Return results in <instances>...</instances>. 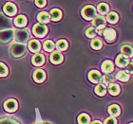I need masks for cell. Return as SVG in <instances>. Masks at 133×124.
Here are the masks:
<instances>
[{
  "instance_id": "8",
  "label": "cell",
  "mask_w": 133,
  "mask_h": 124,
  "mask_svg": "<svg viewBox=\"0 0 133 124\" xmlns=\"http://www.w3.org/2000/svg\"><path fill=\"white\" fill-rule=\"evenodd\" d=\"M89 80L91 81L92 83H100L101 80H102V75L100 74L98 71H95V70H92V71L89 72Z\"/></svg>"
},
{
  "instance_id": "13",
  "label": "cell",
  "mask_w": 133,
  "mask_h": 124,
  "mask_svg": "<svg viewBox=\"0 0 133 124\" xmlns=\"http://www.w3.org/2000/svg\"><path fill=\"white\" fill-rule=\"evenodd\" d=\"M116 63L121 67H124V66H127L128 63V59L127 56L125 55H119L116 58Z\"/></svg>"
},
{
  "instance_id": "23",
  "label": "cell",
  "mask_w": 133,
  "mask_h": 124,
  "mask_svg": "<svg viewBox=\"0 0 133 124\" xmlns=\"http://www.w3.org/2000/svg\"><path fill=\"white\" fill-rule=\"evenodd\" d=\"M78 123L79 124H89V118L86 114H82L78 118Z\"/></svg>"
},
{
  "instance_id": "6",
  "label": "cell",
  "mask_w": 133,
  "mask_h": 124,
  "mask_svg": "<svg viewBox=\"0 0 133 124\" xmlns=\"http://www.w3.org/2000/svg\"><path fill=\"white\" fill-rule=\"evenodd\" d=\"M11 28V21L9 18L0 13V31Z\"/></svg>"
},
{
  "instance_id": "26",
  "label": "cell",
  "mask_w": 133,
  "mask_h": 124,
  "mask_svg": "<svg viewBox=\"0 0 133 124\" xmlns=\"http://www.w3.org/2000/svg\"><path fill=\"white\" fill-rule=\"evenodd\" d=\"M95 92L100 95V96H103V95H105V92H107V88H105V85L104 84H99L97 85V87L95 88Z\"/></svg>"
},
{
  "instance_id": "32",
  "label": "cell",
  "mask_w": 133,
  "mask_h": 124,
  "mask_svg": "<svg viewBox=\"0 0 133 124\" xmlns=\"http://www.w3.org/2000/svg\"><path fill=\"white\" fill-rule=\"evenodd\" d=\"M8 74V68L4 63H0V77H4Z\"/></svg>"
},
{
  "instance_id": "34",
  "label": "cell",
  "mask_w": 133,
  "mask_h": 124,
  "mask_svg": "<svg viewBox=\"0 0 133 124\" xmlns=\"http://www.w3.org/2000/svg\"><path fill=\"white\" fill-rule=\"evenodd\" d=\"M86 34L88 37H93V36L96 34V31H95L94 28H89L86 31Z\"/></svg>"
},
{
  "instance_id": "5",
  "label": "cell",
  "mask_w": 133,
  "mask_h": 124,
  "mask_svg": "<svg viewBox=\"0 0 133 124\" xmlns=\"http://www.w3.org/2000/svg\"><path fill=\"white\" fill-rule=\"evenodd\" d=\"M33 33L34 35L39 36V37H43L44 35H46V33L48 31V28L46 26L41 25V24H36L34 27H33Z\"/></svg>"
},
{
  "instance_id": "37",
  "label": "cell",
  "mask_w": 133,
  "mask_h": 124,
  "mask_svg": "<svg viewBox=\"0 0 133 124\" xmlns=\"http://www.w3.org/2000/svg\"><path fill=\"white\" fill-rule=\"evenodd\" d=\"M36 5L38 6V7H40V8H42V7H44L45 5H46V1H36Z\"/></svg>"
},
{
  "instance_id": "30",
  "label": "cell",
  "mask_w": 133,
  "mask_h": 124,
  "mask_svg": "<svg viewBox=\"0 0 133 124\" xmlns=\"http://www.w3.org/2000/svg\"><path fill=\"white\" fill-rule=\"evenodd\" d=\"M44 48L47 51H51L54 48V44L51 41H46L44 43Z\"/></svg>"
},
{
  "instance_id": "28",
  "label": "cell",
  "mask_w": 133,
  "mask_h": 124,
  "mask_svg": "<svg viewBox=\"0 0 133 124\" xmlns=\"http://www.w3.org/2000/svg\"><path fill=\"white\" fill-rule=\"evenodd\" d=\"M57 48L59 50H65L68 47V43H66L65 40H60V41L57 42Z\"/></svg>"
},
{
  "instance_id": "29",
  "label": "cell",
  "mask_w": 133,
  "mask_h": 124,
  "mask_svg": "<svg viewBox=\"0 0 133 124\" xmlns=\"http://www.w3.org/2000/svg\"><path fill=\"white\" fill-rule=\"evenodd\" d=\"M108 20L110 23L114 24V23H116L117 21H118V15H117L115 12H110V13L108 15Z\"/></svg>"
},
{
  "instance_id": "10",
  "label": "cell",
  "mask_w": 133,
  "mask_h": 124,
  "mask_svg": "<svg viewBox=\"0 0 133 124\" xmlns=\"http://www.w3.org/2000/svg\"><path fill=\"white\" fill-rule=\"evenodd\" d=\"M4 11L8 15H14L16 12V7L15 5H14L12 3H7L5 6H4Z\"/></svg>"
},
{
  "instance_id": "12",
  "label": "cell",
  "mask_w": 133,
  "mask_h": 124,
  "mask_svg": "<svg viewBox=\"0 0 133 124\" xmlns=\"http://www.w3.org/2000/svg\"><path fill=\"white\" fill-rule=\"evenodd\" d=\"M104 35H105V39H107L108 42H111L115 39L116 32H115V31L112 30V28H107L105 31V32H104Z\"/></svg>"
},
{
  "instance_id": "39",
  "label": "cell",
  "mask_w": 133,
  "mask_h": 124,
  "mask_svg": "<svg viewBox=\"0 0 133 124\" xmlns=\"http://www.w3.org/2000/svg\"><path fill=\"white\" fill-rule=\"evenodd\" d=\"M92 124H103L102 122H100V121H94Z\"/></svg>"
},
{
  "instance_id": "27",
  "label": "cell",
  "mask_w": 133,
  "mask_h": 124,
  "mask_svg": "<svg viewBox=\"0 0 133 124\" xmlns=\"http://www.w3.org/2000/svg\"><path fill=\"white\" fill-rule=\"evenodd\" d=\"M98 11H99L100 13L105 14L108 11V6L105 3H101L99 6H98Z\"/></svg>"
},
{
  "instance_id": "31",
  "label": "cell",
  "mask_w": 133,
  "mask_h": 124,
  "mask_svg": "<svg viewBox=\"0 0 133 124\" xmlns=\"http://www.w3.org/2000/svg\"><path fill=\"white\" fill-rule=\"evenodd\" d=\"M91 47H92V48H94V49H100V48L102 47V42L100 41L99 39H95V40L92 41Z\"/></svg>"
},
{
  "instance_id": "16",
  "label": "cell",
  "mask_w": 133,
  "mask_h": 124,
  "mask_svg": "<svg viewBox=\"0 0 133 124\" xmlns=\"http://www.w3.org/2000/svg\"><path fill=\"white\" fill-rule=\"evenodd\" d=\"M50 61L52 62L53 63H60L63 61V56H62L61 53L53 52L51 54V57H50Z\"/></svg>"
},
{
  "instance_id": "24",
  "label": "cell",
  "mask_w": 133,
  "mask_h": 124,
  "mask_svg": "<svg viewBox=\"0 0 133 124\" xmlns=\"http://www.w3.org/2000/svg\"><path fill=\"white\" fill-rule=\"evenodd\" d=\"M117 79L120 81H122V82H127V81H128V79H129V75H128V73L124 72V71L118 72Z\"/></svg>"
},
{
  "instance_id": "18",
  "label": "cell",
  "mask_w": 133,
  "mask_h": 124,
  "mask_svg": "<svg viewBox=\"0 0 133 124\" xmlns=\"http://www.w3.org/2000/svg\"><path fill=\"white\" fill-rule=\"evenodd\" d=\"M62 16V12L60 10H57V9H53L52 11H50V17L51 19L54 20V21H57L61 18Z\"/></svg>"
},
{
  "instance_id": "17",
  "label": "cell",
  "mask_w": 133,
  "mask_h": 124,
  "mask_svg": "<svg viewBox=\"0 0 133 124\" xmlns=\"http://www.w3.org/2000/svg\"><path fill=\"white\" fill-rule=\"evenodd\" d=\"M14 23L17 27H24V26L27 25V18L24 15H20V16L16 17Z\"/></svg>"
},
{
  "instance_id": "9",
  "label": "cell",
  "mask_w": 133,
  "mask_h": 124,
  "mask_svg": "<svg viewBox=\"0 0 133 124\" xmlns=\"http://www.w3.org/2000/svg\"><path fill=\"white\" fill-rule=\"evenodd\" d=\"M6 110L9 112H14L17 109V102L14 99H9L5 102Z\"/></svg>"
},
{
  "instance_id": "38",
  "label": "cell",
  "mask_w": 133,
  "mask_h": 124,
  "mask_svg": "<svg viewBox=\"0 0 133 124\" xmlns=\"http://www.w3.org/2000/svg\"><path fill=\"white\" fill-rule=\"evenodd\" d=\"M127 69H128L129 72H132V63H128V65H127Z\"/></svg>"
},
{
  "instance_id": "11",
  "label": "cell",
  "mask_w": 133,
  "mask_h": 124,
  "mask_svg": "<svg viewBox=\"0 0 133 124\" xmlns=\"http://www.w3.org/2000/svg\"><path fill=\"white\" fill-rule=\"evenodd\" d=\"M45 78H46V74H45V72L41 69H38V70H36L34 72V74H33V79L36 81V82H38V83H41L43 81L45 80Z\"/></svg>"
},
{
  "instance_id": "20",
  "label": "cell",
  "mask_w": 133,
  "mask_h": 124,
  "mask_svg": "<svg viewBox=\"0 0 133 124\" xmlns=\"http://www.w3.org/2000/svg\"><path fill=\"white\" fill-rule=\"evenodd\" d=\"M122 52L123 55L125 56H132V47L129 45H125L122 47Z\"/></svg>"
},
{
  "instance_id": "21",
  "label": "cell",
  "mask_w": 133,
  "mask_h": 124,
  "mask_svg": "<svg viewBox=\"0 0 133 124\" xmlns=\"http://www.w3.org/2000/svg\"><path fill=\"white\" fill-rule=\"evenodd\" d=\"M108 91L111 95H118L120 93V87L115 83H112V84H109V87H108Z\"/></svg>"
},
{
  "instance_id": "7",
  "label": "cell",
  "mask_w": 133,
  "mask_h": 124,
  "mask_svg": "<svg viewBox=\"0 0 133 124\" xmlns=\"http://www.w3.org/2000/svg\"><path fill=\"white\" fill-rule=\"evenodd\" d=\"M93 26L99 30L100 33H102V31L105 27V19L102 16L95 17L94 20H93Z\"/></svg>"
},
{
  "instance_id": "14",
  "label": "cell",
  "mask_w": 133,
  "mask_h": 124,
  "mask_svg": "<svg viewBox=\"0 0 133 124\" xmlns=\"http://www.w3.org/2000/svg\"><path fill=\"white\" fill-rule=\"evenodd\" d=\"M113 63H111L110 61H105V63H103L102 64V70L105 73H110L113 71Z\"/></svg>"
},
{
  "instance_id": "25",
  "label": "cell",
  "mask_w": 133,
  "mask_h": 124,
  "mask_svg": "<svg viewBox=\"0 0 133 124\" xmlns=\"http://www.w3.org/2000/svg\"><path fill=\"white\" fill-rule=\"evenodd\" d=\"M108 112L112 116H118L120 114V109L117 105H111L110 107L108 108Z\"/></svg>"
},
{
  "instance_id": "36",
  "label": "cell",
  "mask_w": 133,
  "mask_h": 124,
  "mask_svg": "<svg viewBox=\"0 0 133 124\" xmlns=\"http://www.w3.org/2000/svg\"><path fill=\"white\" fill-rule=\"evenodd\" d=\"M105 124H116V119H114V118H108L105 120Z\"/></svg>"
},
{
  "instance_id": "15",
  "label": "cell",
  "mask_w": 133,
  "mask_h": 124,
  "mask_svg": "<svg viewBox=\"0 0 133 124\" xmlns=\"http://www.w3.org/2000/svg\"><path fill=\"white\" fill-rule=\"evenodd\" d=\"M45 58L42 54H35L32 58V63L34 65H41L44 63Z\"/></svg>"
},
{
  "instance_id": "2",
  "label": "cell",
  "mask_w": 133,
  "mask_h": 124,
  "mask_svg": "<svg viewBox=\"0 0 133 124\" xmlns=\"http://www.w3.org/2000/svg\"><path fill=\"white\" fill-rule=\"evenodd\" d=\"M14 31L12 30H5L0 31V43L7 44L14 39Z\"/></svg>"
},
{
  "instance_id": "22",
  "label": "cell",
  "mask_w": 133,
  "mask_h": 124,
  "mask_svg": "<svg viewBox=\"0 0 133 124\" xmlns=\"http://www.w3.org/2000/svg\"><path fill=\"white\" fill-rule=\"evenodd\" d=\"M38 21L41 23H48L50 21V15L47 12H41L38 15Z\"/></svg>"
},
{
  "instance_id": "35",
  "label": "cell",
  "mask_w": 133,
  "mask_h": 124,
  "mask_svg": "<svg viewBox=\"0 0 133 124\" xmlns=\"http://www.w3.org/2000/svg\"><path fill=\"white\" fill-rule=\"evenodd\" d=\"M114 81V78L110 75H105V78H104V82H105L107 84H109L110 83H113Z\"/></svg>"
},
{
  "instance_id": "40",
  "label": "cell",
  "mask_w": 133,
  "mask_h": 124,
  "mask_svg": "<svg viewBox=\"0 0 133 124\" xmlns=\"http://www.w3.org/2000/svg\"><path fill=\"white\" fill-rule=\"evenodd\" d=\"M130 124H132V123H130Z\"/></svg>"
},
{
  "instance_id": "1",
  "label": "cell",
  "mask_w": 133,
  "mask_h": 124,
  "mask_svg": "<svg viewBox=\"0 0 133 124\" xmlns=\"http://www.w3.org/2000/svg\"><path fill=\"white\" fill-rule=\"evenodd\" d=\"M26 53V47L22 44H14L11 47V54L15 58H19L25 55Z\"/></svg>"
},
{
  "instance_id": "19",
  "label": "cell",
  "mask_w": 133,
  "mask_h": 124,
  "mask_svg": "<svg viewBox=\"0 0 133 124\" xmlns=\"http://www.w3.org/2000/svg\"><path fill=\"white\" fill-rule=\"evenodd\" d=\"M29 47H30V49H31V51H34V52H37V51H39V49H40V44H39V42L36 41V40H32V41L30 42Z\"/></svg>"
},
{
  "instance_id": "4",
  "label": "cell",
  "mask_w": 133,
  "mask_h": 124,
  "mask_svg": "<svg viewBox=\"0 0 133 124\" xmlns=\"http://www.w3.org/2000/svg\"><path fill=\"white\" fill-rule=\"evenodd\" d=\"M82 14L83 16L88 20H90L92 18H94L96 15V11L92 6H86L82 11Z\"/></svg>"
},
{
  "instance_id": "3",
  "label": "cell",
  "mask_w": 133,
  "mask_h": 124,
  "mask_svg": "<svg viewBox=\"0 0 133 124\" xmlns=\"http://www.w3.org/2000/svg\"><path fill=\"white\" fill-rule=\"evenodd\" d=\"M29 37H30V32L27 30H18L15 32V39L17 42H20V43L27 42Z\"/></svg>"
},
{
  "instance_id": "33",
  "label": "cell",
  "mask_w": 133,
  "mask_h": 124,
  "mask_svg": "<svg viewBox=\"0 0 133 124\" xmlns=\"http://www.w3.org/2000/svg\"><path fill=\"white\" fill-rule=\"evenodd\" d=\"M0 124H19L11 119H4L0 120Z\"/></svg>"
}]
</instances>
